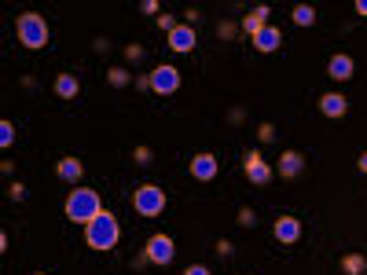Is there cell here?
Masks as SVG:
<instances>
[{
    "label": "cell",
    "mask_w": 367,
    "mask_h": 275,
    "mask_svg": "<svg viewBox=\"0 0 367 275\" xmlns=\"http://www.w3.org/2000/svg\"><path fill=\"white\" fill-rule=\"evenodd\" d=\"M342 272L345 275H364L367 272V257L364 253H345L342 257Z\"/></svg>",
    "instance_id": "obj_18"
},
{
    "label": "cell",
    "mask_w": 367,
    "mask_h": 275,
    "mask_svg": "<svg viewBox=\"0 0 367 275\" xmlns=\"http://www.w3.org/2000/svg\"><path fill=\"white\" fill-rule=\"evenodd\" d=\"M133 206H136L140 217H158L165 209V191L158 183H140L136 194H133Z\"/></svg>",
    "instance_id": "obj_4"
},
{
    "label": "cell",
    "mask_w": 367,
    "mask_h": 275,
    "mask_svg": "<svg viewBox=\"0 0 367 275\" xmlns=\"http://www.w3.org/2000/svg\"><path fill=\"white\" fill-rule=\"evenodd\" d=\"M349 110V99L338 96V92H327V96H320V114L323 117H345Z\"/></svg>",
    "instance_id": "obj_10"
},
{
    "label": "cell",
    "mask_w": 367,
    "mask_h": 275,
    "mask_svg": "<svg viewBox=\"0 0 367 275\" xmlns=\"http://www.w3.org/2000/svg\"><path fill=\"white\" fill-rule=\"evenodd\" d=\"M117 239H122V228H117L114 213H99L92 224H85V242L92 250H114Z\"/></svg>",
    "instance_id": "obj_2"
},
{
    "label": "cell",
    "mask_w": 367,
    "mask_h": 275,
    "mask_svg": "<svg viewBox=\"0 0 367 275\" xmlns=\"http://www.w3.org/2000/svg\"><path fill=\"white\" fill-rule=\"evenodd\" d=\"M272 136H275V128H272V125H261V140H265V143H268Z\"/></svg>",
    "instance_id": "obj_31"
},
{
    "label": "cell",
    "mask_w": 367,
    "mask_h": 275,
    "mask_svg": "<svg viewBox=\"0 0 367 275\" xmlns=\"http://www.w3.org/2000/svg\"><path fill=\"white\" fill-rule=\"evenodd\" d=\"M143 253H147L151 265H169V260L177 257V242L169 239V235H151L147 246H143Z\"/></svg>",
    "instance_id": "obj_6"
},
{
    "label": "cell",
    "mask_w": 367,
    "mask_h": 275,
    "mask_svg": "<svg viewBox=\"0 0 367 275\" xmlns=\"http://www.w3.org/2000/svg\"><path fill=\"white\" fill-rule=\"evenodd\" d=\"M136 162L147 165V162H151V147H136Z\"/></svg>",
    "instance_id": "obj_27"
},
{
    "label": "cell",
    "mask_w": 367,
    "mask_h": 275,
    "mask_svg": "<svg viewBox=\"0 0 367 275\" xmlns=\"http://www.w3.org/2000/svg\"><path fill=\"white\" fill-rule=\"evenodd\" d=\"M103 213V202H99V194L92 191V188H74L70 191V199H67V217L74 220V224H92Z\"/></svg>",
    "instance_id": "obj_1"
},
{
    "label": "cell",
    "mask_w": 367,
    "mask_h": 275,
    "mask_svg": "<svg viewBox=\"0 0 367 275\" xmlns=\"http://www.w3.org/2000/svg\"><path fill=\"white\" fill-rule=\"evenodd\" d=\"M294 22L297 26H312V22H316V8H312V4H297L294 8Z\"/></svg>",
    "instance_id": "obj_19"
},
{
    "label": "cell",
    "mask_w": 367,
    "mask_h": 275,
    "mask_svg": "<svg viewBox=\"0 0 367 275\" xmlns=\"http://www.w3.org/2000/svg\"><path fill=\"white\" fill-rule=\"evenodd\" d=\"M195 41H199V37H195V26H177V30L169 33V48L173 51H191Z\"/></svg>",
    "instance_id": "obj_14"
},
{
    "label": "cell",
    "mask_w": 367,
    "mask_h": 275,
    "mask_svg": "<svg viewBox=\"0 0 367 275\" xmlns=\"http://www.w3.org/2000/svg\"><path fill=\"white\" fill-rule=\"evenodd\" d=\"M243 169H246V180L257 183V188H265V183L272 180V169H268V162H265V158H261V151H250V154H246Z\"/></svg>",
    "instance_id": "obj_7"
},
{
    "label": "cell",
    "mask_w": 367,
    "mask_h": 275,
    "mask_svg": "<svg viewBox=\"0 0 367 275\" xmlns=\"http://www.w3.org/2000/svg\"><path fill=\"white\" fill-rule=\"evenodd\" d=\"M357 11H360V15H367V0H357Z\"/></svg>",
    "instance_id": "obj_33"
},
{
    "label": "cell",
    "mask_w": 367,
    "mask_h": 275,
    "mask_svg": "<svg viewBox=\"0 0 367 275\" xmlns=\"http://www.w3.org/2000/svg\"><path fill=\"white\" fill-rule=\"evenodd\" d=\"M217 33L225 37V41H231V37H235V22H220V26H217Z\"/></svg>",
    "instance_id": "obj_23"
},
{
    "label": "cell",
    "mask_w": 367,
    "mask_h": 275,
    "mask_svg": "<svg viewBox=\"0 0 367 275\" xmlns=\"http://www.w3.org/2000/svg\"><path fill=\"white\" fill-rule=\"evenodd\" d=\"M301 173H305V158H301L297 151H286L283 158H279V176L283 180H297Z\"/></svg>",
    "instance_id": "obj_13"
},
{
    "label": "cell",
    "mask_w": 367,
    "mask_h": 275,
    "mask_svg": "<svg viewBox=\"0 0 367 275\" xmlns=\"http://www.w3.org/2000/svg\"><path fill=\"white\" fill-rule=\"evenodd\" d=\"M158 26H162L165 33H173V30H177V19H173V15H158Z\"/></svg>",
    "instance_id": "obj_24"
},
{
    "label": "cell",
    "mask_w": 367,
    "mask_h": 275,
    "mask_svg": "<svg viewBox=\"0 0 367 275\" xmlns=\"http://www.w3.org/2000/svg\"><path fill=\"white\" fill-rule=\"evenodd\" d=\"M250 41H254L257 51H275V48H279V41H283V33L275 30V26H265V30H261L257 37H250Z\"/></svg>",
    "instance_id": "obj_16"
},
{
    "label": "cell",
    "mask_w": 367,
    "mask_h": 275,
    "mask_svg": "<svg viewBox=\"0 0 367 275\" xmlns=\"http://www.w3.org/2000/svg\"><path fill=\"white\" fill-rule=\"evenodd\" d=\"M56 176H59L63 183H81V176H85V165H81V158H59V165H56Z\"/></svg>",
    "instance_id": "obj_11"
},
{
    "label": "cell",
    "mask_w": 367,
    "mask_h": 275,
    "mask_svg": "<svg viewBox=\"0 0 367 275\" xmlns=\"http://www.w3.org/2000/svg\"><path fill=\"white\" fill-rule=\"evenodd\" d=\"M107 81H111L114 88H125L129 81H133V77H129V70H125V67H114V70L107 74Z\"/></svg>",
    "instance_id": "obj_20"
},
{
    "label": "cell",
    "mask_w": 367,
    "mask_h": 275,
    "mask_svg": "<svg viewBox=\"0 0 367 275\" xmlns=\"http://www.w3.org/2000/svg\"><path fill=\"white\" fill-rule=\"evenodd\" d=\"M140 11H143V15H158V0H143Z\"/></svg>",
    "instance_id": "obj_25"
},
{
    "label": "cell",
    "mask_w": 367,
    "mask_h": 275,
    "mask_svg": "<svg viewBox=\"0 0 367 275\" xmlns=\"http://www.w3.org/2000/svg\"><path fill=\"white\" fill-rule=\"evenodd\" d=\"M11 140H15V125L0 122V147H11Z\"/></svg>",
    "instance_id": "obj_21"
},
{
    "label": "cell",
    "mask_w": 367,
    "mask_h": 275,
    "mask_svg": "<svg viewBox=\"0 0 367 275\" xmlns=\"http://www.w3.org/2000/svg\"><path fill=\"white\" fill-rule=\"evenodd\" d=\"M15 33H19L22 48H30V51H37V48L48 44V22H44L41 15H33V11H30V15H19Z\"/></svg>",
    "instance_id": "obj_3"
},
{
    "label": "cell",
    "mask_w": 367,
    "mask_h": 275,
    "mask_svg": "<svg viewBox=\"0 0 367 275\" xmlns=\"http://www.w3.org/2000/svg\"><path fill=\"white\" fill-rule=\"evenodd\" d=\"M357 165H360V173H367V151L360 154V162H357Z\"/></svg>",
    "instance_id": "obj_32"
},
{
    "label": "cell",
    "mask_w": 367,
    "mask_h": 275,
    "mask_svg": "<svg viewBox=\"0 0 367 275\" xmlns=\"http://www.w3.org/2000/svg\"><path fill=\"white\" fill-rule=\"evenodd\" d=\"M184 275H213V272H209L206 265H191L188 272H184Z\"/></svg>",
    "instance_id": "obj_28"
},
{
    "label": "cell",
    "mask_w": 367,
    "mask_h": 275,
    "mask_svg": "<svg viewBox=\"0 0 367 275\" xmlns=\"http://www.w3.org/2000/svg\"><path fill=\"white\" fill-rule=\"evenodd\" d=\"M268 11H272V8H265V4H261V8H254L250 15L243 19V30L250 33V37H257V33H261V30H265V26H268Z\"/></svg>",
    "instance_id": "obj_15"
},
{
    "label": "cell",
    "mask_w": 367,
    "mask_h": 275,
    "mask_svg": "<svg viewBox=\"0 0 367 275\" xmlns=\"http://www.w3.org/2000/svg\"><path fill=\"white\" fill-rule=\"evenodd\" d=\"M177 88H180V70L177 67L162 62V67L151 70V92H154V96H173Z\"/></svg>",
    "instance_id": "obj_5"
},
{
    "label": "cell",
    "mask_w": 367,
    "mask_h": 275,
    "mask_svg": "<svg viewBox=\"0 0 367 275\" xmlns=\"http://www.w3.org/2000/svg\"><path fill=\"white\" fill-rule=\"evenodd\" d=\"M239 224H243V228H250V224H254V209H250V206H243V209H239Z\"/></svg>",
    "instance_id": "obj_22"
},
{
    "label": "cell",
    "mask_w": 367,
    "mask_h": 275,
    "mask_svg": "<svg viewBox=\"0 0 367 275\" xmlns=\"http://www.w3.org/2000/svg\"><path fill=\"white\" fill-rule=\"evenodd\" d=\"M125 56H129V62H136V59H143V48H140V44H129Z\"/></svg>",
    "instance_id": "obj_26"
},
{
    "label": "cell",
    "mask_w": 367,
    "mask_h": 275,
    "mask_svg": "<svg viewBox=\"0 0 367 275\" xmlns=\"http://www.w3.org/2000/svg\"><path fill=\"white\" fill-rule=\"evenodd\" d=\"M191 176L195 180H213L217 176V158L209 151H202V154H195L191 158Z\"/></svg>",
    "instance_id": "obj_9"
},
{
    "label": "cell",
    "mask_w": 367,
    "mask_h": 275,
    "mask_svg": "<svg viewBox=\"0 0 367 275\" xmlns=\"http://www.w3.org/2000/svg\"><path fill=\"white\" fill-rule=\"evenodd\" d=\"M77 92H81V85H77L74 74H59V77H56V96H59V99H74Z\"/></svg>",
    "instance_id": "obj_17"
},
{
    "label": "cell",
    "mask_w": 367,
    "mask_h": 275,
    "mask_svg": "<svg viewBox=\"0 0 367 275\" xmlns=\"http://www.w3.org/2000/svg\"><path fill=\"white\" fill-rule=\"evenodd\" d=\"M11 199H15V202L26 199V188H22V183H11Z\"/></svg>",
    "instance_id": "obj_29"
},
{
    "label": "cell",
    "mask_w": 367,
    "mask_h": 275,
    "mask_svg": "<svg viewBox=\"0 0 367 275\" xmlns=\"http://www.w3.org/2000/svg\"><path fill=\"white\" fill-rule=\"evenodd\" d=\"M217 253H220V257H228V253H231V242H228V239H220V242H217Z\"/></svg>",
    "instance_id": "obj_30"
},
{
    "label": "cell",
    "mask_w": 367,
    "mask_h": 275,
    "mask_svg": "<svg viewBox=\"0 0 367 275\" xmlns=\"http://www.w3.org/2000/svg\"><path fill=\"white\" fill-rule=\"evenodd\" d=\"M33 275H44V272H33Z\"/></svg>",
    "instance_id": "obj_34"
},
{
    "label": "cell",
    "mask_w": 367,
    "mask_h": 275,
    "mask_svg": "<svg viewBox=\"0 0 367 275\" xmlns=\"http://www.w3.org/2000/svg\"><path fill=\"white\" fill-rule=\"evenodd\" d=\"M352 70H357V62H352V56H342V51L331 56V62H327V74H331L334 81H349Z\"/></svg>",
    "instance_id": "obj_12"
},
{
    "label": "cell",
    "mask_w": 367,
    "mask_h": 275,
    "mask_svg": "<svg viewBox=\"0 0 367 275\" xmlns=\"http://www.w3.org/2000/svg\"><path fill=\"white\" fill-rule=\"evenodd\" d=\"M272 231H275V239H279L283 246H294V242L301 239V220H297V217H279Z\"/></svg>",
    "instance_id": "obj_8"
}]
</instances>
